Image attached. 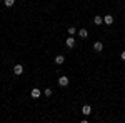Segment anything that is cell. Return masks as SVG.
I'll return each instance as SVG.
<instances>
[{
	"label": "cell",
	"instance_id": "cell-6",
	"mask_svg": "<svg viewBox=\"0 0 125 123\" xmlns=\"http://www.w3.org/2000/svg\"><path fill=\"white\" fill-rule=\"evenodd\" d=\"M78 37L85 40V38L88 37V30H87V28H80V30H78Z\"/></svg>",
	"mask_w": 125,
	"mask_h": 123
},
{
	"label": "cell",
	"instance_id": "cell-14",
	"mask_svg": "<svg viewBox=\"0 0 125 123\" xmlns=\"http://www.w3.org/2000/svg\"><path fill=\"white\" fill-rule=\"evenodd\" d=\"M120 58H122V62H125V50L122 52V53H120Z\"/></svg>",
	"mask_w": 125,
	"mask_h": 123
},
{
	"label": "cell",
	"instance_id": "cell-2",
	"mask_svg": "<svg viewBox=\"0 0 125 123\" xmlns=\"http://www.w3.org/2000/svg\"><path fill=\"white\" fill-rule=\"evenodd\" d=\"M22 73H23V65H20V63H17V65L13 66V75L20 76Z\"/></svg>",
	"mask_w": 125,
	"mask_h": 123
},
{
	"label": "cell",
	"instance_id": "cell-10",
	"mask_svg": "<svg viewBox=\"0 0 125 123\" xmlns=\"http://www.w3.org/2000/svg\"><path fill=\"white\" fill-rule=\"evenodd\" d=\"M67 33H68V35H70V37H73V35H75V33H78V30L75 28V27H68Z\"/></svg>",
	"mask_w": 125,
	"mask_h": 123
},
{
	"label": "cell",
	"instance_id": "cell-8",
	"mask_svg": "<svg viewBox=\"0 0 125 123\" xmlns=\"http://www.w3.org/2000/svg\"><path fill=\"white\" fill-rule=\"evenodd\" d=\"M94 50H95V52H102V50H104V43H102V42H95V43H94Z\"/></svg>",
	"mask_w": 125,
	"mask_h": 123
},
{
	"label": "cell",
	"instance_id": "cell-7",
	"mask_svg": "<svg viewBox=\"0 0 125 123\" xmlns=\"http://www.w3.org/2000/svg\"><path fill=\"white\" fill-rule=\"evenodd\" d=\"M104 23H107V25H112V23H114V17H112L110 13H108V15H105V17H104Z\"/></svg>",
	"mask_w": 125,
	"mask_h": 123
},
{
	"label": "cell",
	"instance_id": "cell-5",
	"mask_svg": "<svg viewBox=\"0 0 125 123\" xmlns=\"http://www.w3.org/2000/svg\"><path fill=\"white\" fill-rule=\"evenodd\" d=\"M82 113L85 115V116H87V115H90V113H92V106H90V105H83V106H82Z\"/></svg>",
	"mask_w": 125,
	"mask_h": 123
},
{
	"label": "cell",
	"instance_id": "cell-13",
	"mask_svg": "<svg viewBox=\"0 0 125 123\" xmlns=\"http://www.w3.org/2000/svg\"><path fill=\"white\" fill-rule=\"evenodd\" d=\"M52 93H53L52 88H45V90H43V95H45V96H52Z\"/></svg>",
	"mask_w": 125,
	"mask_h": 123
},
{
	"label": "cell",
	"instance_id": "cell-12",
	"mask_svg": "<svg viewBox=\"0 0 125 123\" xmlns=\"http://www.w3.org/2000/svg\"><path fill=\"white\" fill-rule=\"evenodd\" d=\"M3 3H5V7L10 9V7H13L15 5V0H3Z\"/></svg>",
	"mask_w": 125,
	"mask_h": 123
},
{
	"label": "cell",
	"instance_id": "cell-3",
	"mask_svg": "<svg viewBox=\"0 0 125 123\" xmlns=\"http://www.w3.org/2000/svg\"><path fill=\"white\" fill-rule=\"evenodd\" d=\"M65 45H67V48H73V47H75V38L68 35V38L65 40Z\"/></svg>",
	"mask_w": 125,
	"mask_h": 123
},
{
	"label": "cell",
	"instance_id": "cell-11",
	"mask_svg": "<svg viewBox=\"0 0 125 123\" xmlns=\"http://www.w3.org/2000/svg\"><path fill=\"white\" fill-rule=\"evenodd\" d=\"M94 23H95V25H102V23H104V17L97 15L95 19H94Z\"/></svg>",
	"mask_w": 125,
	"mask_h": 123
},
{
	"label": "cell",
	"instance_id": "cell-9",
	"mask_svg": "<svg viewBox=\"0 0 125 123\" xmlns=\"http://www.w3.org/2000/svg\"><path fill=\"white\" fill-rule=\"evenodd\" d=\"M53 62H55L57 65H62V63L65 62V57H63V55H57V57L53 58Z\"/></svg>",
	"mask_w": 125,
	"mask_h": 123
},
{
	"label": "cell",
	"instance_id": "cell-1",
	"mask_svg": "<svg viewBox=\"0 0 125 123\" xmlns=\"http://www.w3.org/2000/svg\"><path fill=\"white\" fill-rule=\"evenodd\" d=\"M68 83H70V80H68V76H60V78H58V85L60 86H63V88H65V86H68Z\"/></svg>",
	"mask_w": 125,
	"mask_h": 123
},
{
	"label": "cell",
	"instance_id": "cell-4",
	"mask_svg": "<svg viewBox=\"0 0 125 123\" xmlns=\"http://www.w3.org/2000/svg\"><path fill=\"white\" fill-rule=\"evenodd\" d=\"M40 95H42V92H40L39 88H32V92H30L32 98H40Z\"/></svg>",
	"mask_w": 125,
	"mask_h": 123
}]
</instances>
